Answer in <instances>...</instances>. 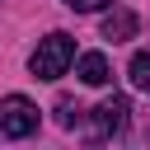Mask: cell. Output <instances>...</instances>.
Here are the masks:
<instances>
[{"instance_id": "5b68a950", "label": "cell", "mask_w": 150, "mask_h": 150, "mask_svg": "<svg viewBox=\"0 0 150 150\" xmlns=\"http://www.w3.org/2000/svg\"><path fill=\"white\" fill-rule=\"evenodd\" d=\"M75 75H80L84 84H108V80H112V70H108V56H103V52H84V56L75 61Z\"/></svg>"}, {"instance_id": "277c9868", "label": "cell", "mask_w": 150, "mask_h": 150, "mask_svg": "<svg viewBox=\"0 0 150 150\" xmlns=\"http://www.w3.org/2000/svg\"><path fill=\"white\" fill-rule=\"evenodd\" d=\"M136 28H141V19H136L131 9H122V5L103 19V38H108V42H127V38H136Z\"/></svg>"}, {"instance_id": "7a4b0ae2", "label": "cell", "mask_w": 150, "mask_h": 150, "mask_svg": "<svg viewBox=\"0 0 150 150\" xmlns=\"http://www.w3.org/2000/svg\"><path fill=\"white\" fill-rule=\"evenodd\" d=\"M38 131V103H28L23 94L0 98V141H23Z\"/></svg>"}, {"instance_id": "3957f363", "label": "cell", "mask_w": 150, "mask_h": 150, "mask_svg": "<svg viewBox=\"0 0 150 150\" xmlns=\"http://www.w3.org/2000/svg\"><path fill=\"white\" fill-rule=\"evenodd\" d=\"M127 117H131V103L122 98V94H112V98H103L98 108H94V136H117V131H127Z\"/></svg>"}, {"instance_id": "ba28073f", "label": "cell", "mask_w": 150, "mask_h": 150, "mask_svg": "<svg viewBox=\"0 0 150 150\" xmlns=\"http://www.w3.org/2000/svg\"><path fill=\"white\" fill-rule=\"evenodd\" d=\"M70 9H80V14H94V9H103V5H112V0H66Z\"/></svg>"}, {"instance_id": "8992f818", "label": "cell", "mask_w": 150, "mask_h": 150, "mask_svg": "<svg viewBox=\"0 0 150 150\" xmlns=\"http://www.w3.org/2000/svg\"><path fill=\"white\" fill-rule=\"evenodd\" d=\"M127 75H131V84H136V89H145V94H150V52H136V56H131V66H127Z\"/></svg>"}, {"instance_id": "52a82bcc", "label": "cell", "mask_w": 150, "mask_h": 150, "mask_svg": "<svg viewBox=\"0 0 150 150\" xmlns=\"http://www.w3.org/2000/svg\"><path fill=\"white\" fill-rule=\"evenodd\" d=\"M80 112H84V108H80L75 98H61V103H56V122H61V127H75Z\"/></svg>"}, {"instance_id": "6da1fadb", "label": "cell", "mask_w": 150, "mask_h": 150, "mask_svg": "<svg viewBox=\"0 0 150 150\" xmlns=\"http://www.w3.org/2000/svg\"><path fill=\"white\" fill-rule=\"evenodd\" d=\"M70 61H75V38H70V33H47V38L38 42V52H33L28 66H33L38 80H61Z\"/></svg>"}]
</instances>
